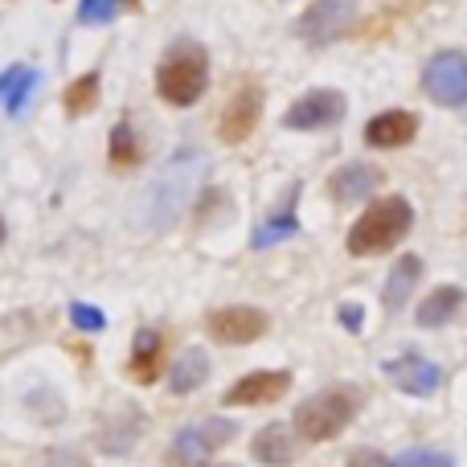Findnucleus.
<instances>
[{"label":"nucleus","mask_w":467,"mask_h":467,"mask_svg":"<svg viewBox=\"0 0 467 467\" xmlns=\"http://www.w3.org/2000/svg\"><path fill=\"white\" fill-rule=\"evenodd\" d=\"M210 177V156L197 152V148H181L169 164L152 177V185L144 189V205H140V218L148 230H164L181 218V213L193 205L202 181Z\"/></svg>","instance_id":"f257e3e1"},{"label":"nucleus","mask_w":467,"mask_h":467,"mask_svg":"<svg viewBox=\"0 0 467 467\" xmlns=\"http://www.w3.org/2000/svg\"><path fill=\"white\" fill-rule=\"evenodd\" d=\"M414 226V205L406 197H381L369 210L357 218V226L348 230L345 246L353 258H369V254H386L398 242L410 234Z\"/></svg>","instance_id":"f03ea898"},{"label":"nucleus","mask_w":467,"mask_h":467,"mask_svg":"<svg viewBox=\"0 0 467 467\" xmlns=\"http://www.w3.org/2000/svg\"><path fill=\"white\" fill-rule=\"evenodd\" d=\"M210 87V57L197 41H177L156 70V90L172 107H193Z\"/></svg>","instance_id":"7ed1b4c3"},{"label":"nucleus","mask_w":467,"mask_h":467,"mask_svg":"<svg viewBox=\"0 0 467 467\" xmlns=\"http://www.w3.org/2000/svg\"><path fill=\"white\" fill-rule=\"evenodd\" d=\"M357 414V394L348 386H332L312 394L307 402H299L296 410V435L307 439V443H328L340 431L353 422Z\"/></svg>","instance_id":"20e7f679"},{"label":"nucleus","mask_w":467,"mask_h":467,"mask_svg":"<svg viewBox=\"0 0 467 467\" xmlns=\"http://www.w3.org/2000/svg\"><path fill=\"white\" fill-rule=\"evenodd\" d=\"M422 90L439 107H467V57L460 49H443L422 70Z\"/></svg>","instance_id":"39448f33"},{"label":"nucleus","mask_w":467,"mask_h":467,"mask_svg":"<svg viewBox=\"0 0 467 467\" xmlns=\"http://www.w3.org/2000/svg\"><path fill=\"white\" fill-rule=\"evenodd\" d=\"M353 16H357V0H312L304 8V16L296 21V33L307 46H328L353 25Z\"/></svg>","instance_id":"423d86ee"},{"label":"nucleus","mask_w":467,"mask_h":467,"mask_svg":"<svg viewBox=\"0 0 467 467\" xmlns=\"http://www.w3.org/2000/svg\"><path fill=\"white\" fill-rule=\"evenodd\" d=\"M348 103L340 90H307L304 99H296V103L287 107V115H283V128L287 131H324V128H337L340 119H345Z\"/></svg>","instance_id":"0eeeda50"},{"label":"nucleus","mask_w":467,"mask_h":467,"mask_svg":"<svg viewBox=\"0 0 467 467\" xmlns=\"http://www.w3.org/2000/svg\"><path fill=\"white\" fill-rule=\"evenodd\" d=\"M234 435H238V427H234V422H226V419L193 422V427H185L177 439H172V463H177V467L202 463L205 455H213L218 447H226Z\"/></svg>","instance_id":"6e6552de"},{"label":"nucleus","mask_w":467,"mask_h":467,"mask_svg":"<svg viewBox=\"0 0 467 467\" xmlns=\"http://www.w3.org/2000/svg\"><path fill=\"white\" fill-rule=\"evenodd\" d=\"M266 312H258V307H218V312L205 316V332H210L218 345H250V340H258L266 332Z\"/></svg>","instance_id":"1a4fd4ad"},{"label":"nucleus","mask_w":467,"mask_h":467,"mask_svg":"<svg viewBox=\"0 0 467 467\" xmlns=\"http://www.w3.org/2000/svg\"><path fill=\"white\" fill-rule=\"evenodd\" d=\"M287 389H291L287 369H258V373H246L242 381H234L222 402L226 406H266V402H279Z\"/></svg>","instance_id":"9d476101"},{"label":"nucleus","mask_w":467,"mask_h":467,"mask_svg":"<svg viewBox=\"0 0 467 467\" xmlns=\"http://www.w3.org/2000/svg\"><path fill=\"white\" fill-rule=\"evenodd\" d=\"M258 115H263V90H258L254 82H246V87L234 90V99L226 103V111H222L218 136L226 140V144H242V140L258 128Z\"/></svg>","instance_id":"9b49d317"},{"label":"nucleus","mask_w":467,"mask_h":467,"mask_svg":"<svg viewBox=\"0 0 467 467\" xmlns=\"http://www.w3.org/2000/svg\"><path fill=\"white\" fill-rule=\"evenodd\" d=\"M386 378L394 381L398 389H406V394L427 398V394H435V389H439L443 373H439V365L427 361V357L406 353V357H394V361H386Z\"/></svg>","instance_id":"f8f14e48"},{"label":"nucleus","mask_w":467,"mask_h":467,"mask_svg":"<svg viewBox=\"0 0 467 467\" xmlns=\"http://www.w3.org/2000/svg\"><path fill=\"white\" fill-rule=\"evenodd\" d=\"M419 136V115L414 111H381L365 123V144L369 148H406Z\"/></svg>","instance_id":"ddd939ff"},{"label":"nucleus","mask_w":467,"mask_h":467,"mask_svg":"<svg viewBox=\"0 0 467 467\" xmlns=\"http://www.w3.org/2000/svg\"><path fill=\"white\" fill-rule=\"evenodd\" d=\"M378 185H381V169H373V164H365V161L340 164L328 177V193H332V202H340V205L361 202V197H369Z\"/></svg>","instance_id":"4468645a"},{"label":"nucleus","mask_w":467,"mask_h":467,"mask_svg":"<svg viewBox=\"0 0 467 467\" xmlns=\"http://www.w3.org/2000/svg\"><path fill=\"white\" fill-rule=\"evenodd\" d=\"M250 455H254L258 463H266V467H287V463H296L299 443H296V435H291V427H283V422H271V427H263L254 435V443H250Z\"/></svg>","instance_id":"2eb2a0df"},{"label":"nucleus","mask_w":467,"mask_h":467,"mask_svg":"<svg viewBox=\"0 0 467 467\" xmlns=\"http://www.w3.org/2000/svg\"><path fill=\"white\" fill-rule=\"evenodd\" d=\"M161 365H164V337L156 328H140L136 345H131L128 373L140 381V386H152V381L161 378Z\"/></svg>","instance_id":"dca6fc26"},{"label":"nucleus","mask_w":467,"mask_h":467,"mask_svg":"<svg viewBox=\"0 0 467 467\" xmlns=\"http://www.w3.org/2000/svg\"><path fill=\"white\" fill-rule=\"evenodd\" d=\"M463 304H467L463 287H451V283H447V287L431 291V296L422 299L414 320H419V328H443V324H451L455 316L463 312Z\"/></svg>","instance_id":"f3484780"},{"label":"nucleus","mask_w":467,"mask_h":467,"mask_svg":"<svg viewBox=\"0 0 467 467\" xmlns=\"http://www.w3.org/2000/svg\"><path fill=\"white\" fill-rule=\"evenodd\" d=\"M419 279H422V258L419 254H402L394 263V271H389V279H386L381 304H386L389 312H402L406 299H410V291L419 287Z\"/></svg>","instance_id":"a211bd4d"},{"label":"nucleus","mask_w":467,"mask_h":467,"mask_svg":"<svg viewBox=\"0 0 467 467\" xmlns=\"http://www.w3.org/2000/svg\"><path fill=\"white\" fill-rule=\"evenodd\" d=\"M205 378H210V357H205V348H185L169 373V389L172 394H193L197 386H205Z\"/></svg>","instance_id":"6ab92c4d"},{"label":"nucleus","mask_w":467,"mask_h":467,"mask_svg":"<svg viewBox=\"0 0 467 467\" xmlns=\"http://www.w3.org/2000/svg\"><path fill=\"white\" fill-rule=\"evenodd\" d=\"M296 193L299 189H291V197H287V205H283L279 213H271V218L263 222L254 234H250V246L254 250H266V246H279V242H287L291 234L299 230V218H296Z\"/></svg>","instance_id":"aec40b11"},{"label":"nucleus","mask_w":467,"mask_h":467,"mask_svg":"<svg viewBox=\"0 0 467 467\" xmlns=\"http://www.w3.org/2000/svg\"><path fill=\"white\" fill-rule=\"evenodd\" d=\"M140 414L136 410H128V414H119V419L111 422V427L103 431V451H111V455H123V451H131L136 447V439H140Z\"/></svg>","instance_id":"412c9836"},{"label":"nucleus","mask_w":467,"mask_h":467,"mask_svg":"<svg viewBox=\"0 0 467 467\" xmlns=\"http://www.w3.org/2000/svg\"><path fill=\"white\" fill-rule=\"evenodd\" d=\"M111 164L115 169H131V164H140V144H136L131 123H115L111 128Z\"/></svg>","instance_id":"4be33fe9"},{"label":"nucleus","mask_w":467,"mask_h":467,"mask_svg":"<svg viewBox=\"0 0 467 467\" xmlns=\"http://www.w3.org/2000/svg\"><path fill=\"white\" fill-rule=\"evenodd\" d=\"M99 99V74H82L70 90H66V111L70 115H87Z\"/></svg>","instance_id":"5701e85b"},{"label":"nucleus","mask_w":467,"mask_h":467,"mask_svg":"<svg viewBox=\"0 0 467 467\" xmlns=\"http://www.w3.org/2000/svg\"><path fill=\"white\" fill-rule=\"evenodd\" d=\"M128 0H78V21L82 25H111L123 13Z\"/></svg>","instance_id":"b1692460"},{"label":"nucleus","mask_w":467,"mask_h":467,"mask_svg":"<svg viewBox=\"0 0 467 467\" xmlns=\"http://www.w3.org/2000/svg\"><path fill=\"white\" fill-rule=\"evenodd\" d=\"M394 467H455V463H451V455H443V451H431V447H410V451L398 455Z\"/></svg>","instance_id":"393cba45"},{"label":"nucleus","mask_w":467,"mask_h":467,"mask_svg":"<svg viewBox=\"0 0 467 467\" xmlns=\"http://www.w3.org/2000/svg\"><path fill=\"white\" fill-rule=\"evenodd\" d=\"M33 87H37V70H21V78L13 82V90H8V115H21L25 111V103H29V95H33Z\"/></svg>","instance_id":"a878e982"},{"label":"nucleus","mask_w":467,"mask_h":467,"mask_svg":"<svg viewBox=\"0 0 467 467\" xmlns=\"http://www.w3.org/2000/svg\"><path fill=\"white\" fill-rule=\"evenodd\" d=\"M70 320H74V328H82V332H99L107 324V316L99 312V307H90V304H74Z\"/></svg>","instance_id":"bb28decb"},{"label":"nucleus","mask_w":467,"mask_h":467,"mask_svg":"<svg viewBox=\"0 0 467 467\" xmlns=\"http://www.w3.org/2000/svg\"><path fill=\"white\" fill-rule=\"evenodd\" d=\"M361 320H365L361 304H340V324H345L348 332H361Z\"/></svg>","instance_id":"cd10ccee"},{"label":"nucleus","mask_w":467,"mask_h":467,"mask_svg":"<svg viewBox=\"0 0 467 467\" xmlns=\"http://www.w3.org/2000/svg\"><path fill=\"white\" fill-rule=\"evenodd\" d=\"M348 467H394V463L381 460L378 451H353V460H348Z\"/></svg>","instance_id":"c85d7f7f"},{"label":"nucleus","mask_w":467,"mask_h":467,"mask_svg":"<svg viewBox=\"0 0 467 467\" xmlns=\"http://www.w3.org/2000/svg\"><path fill=\"white\" fill-rule=\"evenodd\" d=\"M21 78V66H13V70L0 74V99H8V90H13V82Z\"/></svg>","instance_id":"c756f323"},{"label":"nucleus","mask_w":467,"mask_h":467,"mask_svg":"<svg viewBox=\"0 0 467 467\" xmlns=\"http://www.w3.org/2000/svg\"><path fill=\"white\" fill-rule=\"evenodd\" d=\"M226 467H230V463H226Z\"/></svg>","instance_id":"7c9ffc66"}]
</instances>
